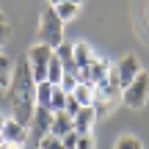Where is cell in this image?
Instances as JSON below:
<instances>
[{"instance_id":"cell-1","label":"cell","mask_w":149,"mask_h":149,"mask_svg":"<svg viewBox=\"0 0 149 149\" xmlns=\"http://www.w3.org/2000/svg\"><path fill=\"white\" fill-rule=\"evenodd\" d=\"M8 102H11V111H14V119L25 127H31L33 113H36V80H33L28 58L14 66V77H11V86H8Z\"/></svg>"},{"instance_id":"cell-2","label":"cell","mask_w":149,"mask_h":149,"mask_svg":"<svg viewBox=\"0 0 149 149\" xmlns=\"http://www.w3.org/2000/svg\"><path fill=\"white\" fill-rule=\"evenodd\" d=\"M39 44H44L50 50H58L64 44V22L58 19L53 6H47L44 14H42V22H39Z\"/></svg>"},{"instance_id":"cell-3","label":"cell","mask_w":149,"mask_h":149,"mask_svg":"<svg viewBox=\"0 0 149 149\" xmlns=\"http://www.w3.org/2000/svg\"><path fill=\"white\" fill-rule=\"evenodd\" d=\"M119 100H124V91H122V86H119L116 69H111L108 80L94 88V111H97V116H100V113L113 111V105H116Z\"/></svg>"},{"instance_id":"cell-4","label":"cell","mask_w":149,"mask_h":149,"mask_svg":"<svg viewBox=\"0 0 149 149\" xmlns=\"http://www.w3.org/2000/svg\"><path fill=\"white\" fill-rule=\"evenodd\" d=\"M53 55H55V50L44 47V44H39V42L33 44L31 50H28V64H31V72H33L36 86L47 80V69H50V61H53Z\"/></svg>"},{"instance_id":"cell-5","label":"cell","mask_w":149,"mask_h":149,"mask_svg":"<svg viewBox=\"0 0 149 149\" xmlns=\"http://www.w3.org/2000/svg\"><path fill=\"white\" fill-rule=\"evenodd\" d=\"M108 74H111V64H108V58H94L86 69L77 72V83L88 86V88H97V86H102L108 80Z\"/></svg>"},{"instance_id":"cell-6","label":"cell","mask_w":149,"mask_h":149,"mask_svg":"<svg viewBox=\"0 0 149 149\" xmlns=\"http://www.w3.org/2000/svg\"><path fill=\"white\" fill-rule=\"evenodd\" d=\"M146 97H149V74H146V72H141L138 77L133 80V86L124 91V102H127L133 111H138V108H144Z\"/></svg>"},{"instance_id":"cell-7","label":"cell","mask_w":149,"mask_h":149,"mask_svg":"<svg viewBox=\"0 0 149 149\" xmlns=\"http://www.w3.org/2000/svg\"><path fill=\"white\" fill-rule=\"evenodd\" d=\"M138 74H141V66H138V58H135V55H130V53H127V55H124V58L116 64V77H119V86H122V91H127Z\"/></svg>"},{"instance_id":"cell-8","label":"cell","mask_w":149,"mask_h":149,"mask_svg":"<svg viewBox=\"0 0 149 149\" xmlns=\"http://www.w3.org/2000/svg\"><path fill=\"white\" fill-rule=\"evenodd\" d=\"M50 127H53V111H47V108H36L33 122H31V127H28V130L42 141V138H47V135H50Z\"/></svg>"},{"instance_id":"cell-9","label":"cell","mask_w":149,"mask_h":149,"mask_svg":"<svg viewBox=\"0 0 149 149\" xmlns=\"http://www.w3.org/2000/svg\"><path fill=\"white\" fill-rule=\"evenodd\" d=\"M28 133H31V130H28L25 124H19L17 119H6V127H3V141H6L8 146H19V144H25Z\"/></svg>"},{"instance_id":"cell-10","label":"cell","mask_w":149,"mask_h":149,"mask_svg":"<svg viewBox=\"0 0 149 149\" xmlns=\"http://www.w3.org/2000/svg\"><path fill=\"white\" fill-rule=\"evenodd\" d=\"M94 122H97V111H94V105H91V108H83V111L72 119V127H74L77 135H91Z\"/></svg>"},{"instance_id":"cell-11","label":"cell","mask_w":149,"mask_h":149,"mask_svg":"<svg viewBox=\"0 0 149 149\" xmlns=\"http://www.w3.org/2000/svg\"><path fill=\"white\" fill-rule=\"evenodd\" d=\"M55 58L61 61V66H64V74H74V77H77V66H74V50H72V44H61L58 50H55Z\"/></svg>"},{"instance_id":"cell-12","label":"cell","mask_w":149,"mask_h":149,"mask_svg":"<svg viewBox=\"0 0 149 149\" xmlns=\"http://www.w3.org/2000/svg\"><path fill=\"white\" fill-rule=\"evenodd\" d=\"M72 116H66V113H53V127H50V135H55V138H64V135L72 133Z\"/></svg>"},{"instance_id":"cell-13","label":"cell","mask_w":149,"mask_h":149,"mask_svg":"<svg viewBox=\"0 0 149 149\" xmlns=\"http://www.w3.org/2000/svg\"><path fill=\"white\" fill-rule=\"evenodd\" d=\"M72 50H74V66L77 69H86V66L91 64V61L97 58L94 53H91V47L86 42H77V44H72Z\"/></svg>"},{"instance_id":"cell-14","label":"cell","mask_w":149,"mask_h":149,"mask_svg":"<svg viewBox=\"0 0 149 149\" xmlns=\"http://www.w3.org/2000/svg\"><path fill=\"white\" fill-rule=\"evenodd\" d=\"M53 8H55V14H58L61 22H69L72 17L80 11V6L74 3V0H61V3H53Z\"/></svg>"},{"instance_id":"cell-15","label":"cell","mask_w":149,"mask_h":149,"mask_svg":"<svg viewBox=\"0 0 149 149\" xmlns=\"http://www.w3.org/2000/svg\"><path fill=\"white\" fill-rule=\"evenodd\" d=\"M11 77H14V64L6 55H0V91H8Z\"/></svg>"},{"instance_id":"cell-16","label":"cell","mask_w":149,"mask_h":149,"mask_svg":"<svg viewBox=\"0 0 149 149\" xmlns=\"http://www.w3.org/2000/svg\"><path fill=\"white\" fill-rule=\"evenodd\" d=\"M50 100H53V86L44 80L36 86V108H47L50 111Z\"/></svg>"},{"instance_id":"cell-17","label":"cell","mask_w":149,"mask_h":149,"mask_svg":"<svg viewBox=\"0 0 149 149\" xmlns=\"http://www.w3.org/2000/svg\"><path fill=\"white\" fill-rule=\"evenodd\" d=\"M72 94H74V100H77L83 108H91V105H94V88H88V86L77 83V88H74Z\"/></svg>"},{"instance_id":"cell-18","label":"cell","mask_w":149,"mask_h":149,"mask_svg":"<svg viewBox=\"0 0 149 149\" xmlns=\"http://www.w3.org/2000/svg\"><path fill=\"white\" fill-rule=\"evenodd\" d=\"M66 108V91L61 86H53V100H50V111L53 113H64Z\"/></svg>"},{"instance_id":"cell-19","label":"cell","mask_w":149,"mask_h":149,"mask_svg":"<svg viewBox=\"0 0 149 149\" xmlns=\"http://www.w3.org/2000/svg\"><path fill=\"white\" fill-rule=\"evenodd\" d=\"M113 149H144V144H141L135 135H122V138L116 141V146Z\"/></svg>"},{"instance_id":"cell-20","label":"cell","mask_w":149,"mask_h":149,"mask_svg":"<svg viewBox=\"0 0 149 149\" xmlns=\"http://www.w3.org/2000/svg\"><path fill=\"white\" fill-rule=\"evenodd\" d=\"M80 111H83V105H80V102L74 100V94H66V108H64V113L74 119V116H77Z\"/></svg>"},{"instance_id":"cell-21","label":"cell","mask_w":149,"mask_h":149,"mask_svg":"<svg viewBox=\"0 0 149 149\" xmlns=\"http://www.w3.org/2000/svg\"><path fill=\"white\" fill-rule=\"evenodd\" d=\"M39 149H64V144H61V138H55V135H47V138L39 141Z\"/></svg>"},{"instance_id":"cell-22","label":"cell","mask_w":149,"mask_h":149,"mask_svg":"<svg viewBox=\"0 0 149 149\" xmlns=\"http://www.w3.org/2000/svg\"><path fill=\"white\" fill-rule=\"evenodd\" d=\"M61 88H64L66 94H72V91L77 88V77H74V74H64V77H61Z\"/></svg>"},{"instance_id":"cell-23","label":"cell","mask_w":149,"mask_h":149,"mask_svg":"<svg viewBox=\"0 0 149 149\" xmlns=\"http://www.w3.org/2000/svg\"><path fill=\"white\" fill-rule=\"evenodd\" d=\"M77 141H80V135L72 130L69 135H64V138H61V144H64V149H77Z\"/></svg>"},{"instance_id":"cell-24","label":"cell","mask_w":149,"mask_h":149,"mask_svg":"<svg viewBox=\"0 0 149 149\" xmlns=\"http://www.w3.org/2000/svg\"><path fill=\"white\" fill-rule=\"evenodd\" d=\"M8 42V22H6V17H3V11H0V47Z\"/></svg>"},{"instance_id":"cell-25","label":"cell","mask_w":149,"mask_h":149,"mask_svg":"<svg viewBox=\"0 0 149 149\" xmlns=\"http://www.w3.org/2000/svg\"><path fill=\"white\" fill-rule=\"evenodd\" d=\"M77 149H94V138H91V135H80Z\"/></svg>"},{"instance_id":"cell-26","label":"cell","mask_w":149,"mask_h":149,"mask_svg":"<svg viewBox=\"0 0 149 149\" xmlns=\"http://www.w3.org/2000/svg\"><path fill=\"white\" fill-rule=\"evenodd\" d=\"M3 127H6V116L0 113V135H3Z\"/></svg>"},{"instance_id":"cell-27","label":"cell","mask_w":149,"mask_h":149,"mask_svg":"<svg viewBox=\"0 0 149 149\" xmlns=\"http://www.w3.org/2000/svg\"><path fill=\"white\" fill-rule=\"evenodd\" d=\"M0 149H14V146H8V144H3V146H0Z\"/></svg>"},{"instance_id":"cell-28","label":"cell","mask_w":149,"mask_h":149,"mask_svg":"<svg viewBox=\"0 0 149 149\" xmlns=\"http://www.w3.org/2000/svg\"><path fill=\"white\" fill-rule=\"evenodd\" d=\"M3 144H6V141H3V135H0V146H3Z\"/></svg>"},{"instance_id":"cell-29","label":"cell","mask_w":149,"mask_h":149,"mask_svg":"<svg viewBox=\"0 0 149 149\" xmlns=\"http://www.w3.org/2000/svg\"><path fill=\"white\" fill-rule=\"evenodd\" d=\"M14 149H25V146H14Z\"/></svg>"}]
</instances>
